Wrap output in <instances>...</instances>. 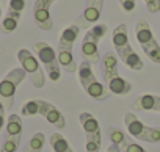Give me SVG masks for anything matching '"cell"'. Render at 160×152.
I'll list each match as a JSON object with an SVG mask.
<instances>
[{
	"label": "cell",
	"instance_id": "obj_27",
	"mask_svg": "<svg viewBox=\"0 0 160 152\" xmlns=\"http://www.w3.org/2000/svg\"><path fill=\"white\" fill-rule=\"evenodd\" d=\"M107 152H121V149H119V146H116V144H110L108 149H107Z\"/></svg>",
	"mask_w": 160,
	"mask_h": 152
},
{
	"label": "cell",
	"instance_id": "obj_20",
	"mask_svg": "<svg viewBox=\"0 0 160 152\" xmlns=\"http://www.w3.org/2000/svg\"><path fill=\"white\" fill-rule=\"evenodd\" d=\"M49 143H50V146H52L53 152H74V150H72V147L69 146L68 140H66L61 133H58V132H57V133H53V135H50Z\"/></svg>",
	"mask_w": 160,
	"mask_h": 152
},
{
	"label": "cell",
	"instance_id": "obj_25",
	"mask_svg": "<svg viewBox=\"0 0 160 152\" xmlns=\"http://www.w3.org/2000/svg\"><path fill=\"white\" fill-rule=\"evenodd\" d=\"M87 7L96 8V10L102 11V8H104V0H87Z\"/></svg>",
	"mask_w": 160,
	"mask_h": 152
},
{
	"label": "cell",
	"instance_id": "obj_24",
	"mask_svg": "<svg viewBox=\"0 0 160 152\" xmlns=\"http://www.w3.org/2000/svg\"><path fill=\"white\" fill-rule=\"evenodd\" d=\"M124 152H148L144 147H141L140 144H137V143H133V141H130L126 147H124Z\"/></svg>",
	"mask_w": 160,
	"mask_h": 152
},
{
	"label": "cell",
	"instance_id": "obj_1",
	"mask_svg": "<svg viewBox=\"0 0 160 152\" xmlns=\"http://www.w3.org/2000/svg\"><path fill=\"white\" fill-rule=\"evenodd\" d=\"M102 77L105 80V86L110 90V93L124 96L130 93L132 85L122 79L118 72V56L112 52H107L102 60Z\"/></svg>",
	"mask_w": 160,
	"mask_h": 152
},
{
	"label": "cell",
	"instance_id": "obj_7",
	"mask_svg": "<svg viewBox=\"0 0 160 152\" xmlns=\"http://www.w3.org/2000/svg\"><path fill=\"white\" fill-rule=\"evenodd\" d=\"M135 35H137V41L140 42L146 56L151 61L160 64V44L157 42V39H155V36H154V33L146 21H140L137 24Z\"/></svg>",
	"mask_w": 160,
	"mask_h": 152
},
{
	"label": "cell",
	"instance_id": "obj_11",
	"mask_svg": "<svg viewBox=\"0 0 160 152\" xmlns=\"http://www.w3.org/2000/svg\"><path fill=\"white\" fill-rule=\"evenodd\" d=\"M57 0H35L33 5V17L36 25L41 30H52L53 28V21L50 17V7Z\"/></svg>",
	"mask_w": 160,
	"mask_h": 152
},
{
	"label": "cell",
	"instance_id": "obj_26",
	"mask_svg": "<svg viewBox=\"0 0 160 152\" xmlns=\"http://www.w3.org/2000/svg\"><path fill=\"white\" fill-rule=\"evenodd\" d=\"M5 124H7V121H5V107H3L2 101H0V132H2Z\"/></svg>",
	"mask_w": 160,
	"mask_h": 152
},
{
	"label": "cell",
	"instance_id": "obj_18",
	"mask_svg": "<svg viewBox=\"0 0 160 152\" xmlns=\"http://www.w3.org/2000/svg\"><path fill=\"white\" fill-rule=\"evenodd\" d=\"M8 136H19L22 135V119L19 115H10L5 124Z\"/></svg>",
	"mask_w": 160,
	"mask_h": 152
},
{
	"label": "cell",
	"instance_id": "obj_3",
	"mask_svg": "<svg viewBox=\"0 0 160 152\" xmlns=\"http://www.w3.org/2000/svg\"><path fill=\"white\" fill-rule=\"evenodd\" d=\"M78 80H80V85H82L83 91L94 101H105L108 99L110 96V90L101 83L98 79H96V75L91 69V63L88 61H82L78 66Z\"/></svg>",
	"mask_w": 160,
	"mask_h": 152
},
{
	"label": "cell",
	"instance_id": "obj_23",
	"mask_svg": "<svg viewBox=\"0 0 160 152\" xmlns=\"http://www.w3.org/2000/svg\"><path fill=\"white\" fill-rule=\"evenodd\" d=\"M118 2L122 7V10L127 13H132L135 10V0H118Z\"/></svg>",
	"mask_w": 160,
	"mask_h": 152
},
{
	"label": "cell",
	"instance_id": "obj_6",
	"mask_svg": "<svg viewBox=\"0 0 160 152\" xmlns=\"http://www.w3.org/2000/svg\"><path fill=\"white\" fill-rule=\"evenodd\" d=\"M124 124L130 136H135L137 140H141L144 143H158L160 141V129L158 127H149L143 124L135 113L127 111L124 115Z\"/></svg>",
	"mask_w": 160,
	"mask_h": 152
},
{
	"label": "cell",
	"instance_id": "obj_22",
	"mask_svg": "<svg viewBox=\"0 0 160 152\" xmlns=\"http://www.w3.org/2000/svg\"><path fill=\"white\" fill-rule=\"evenodd\" d=\"M146 8L149 13H158L160 11V0H144Z\"/></svg>",
	"mask_w": 160,
	"mask_h": 152
},
{
	"label": "cell",
	"instance_id": "obj_9",
	"mask_svg": "<svg viewBox=\"0 0 160 152\" xmlns=\"http://www.w3.org/2000/svg\"><path fill=\"white\" fill-rule=\"evenodd\" d=\"M18 60H19L22 69L25 71V74L28 75L32 85L35 88H42L46 83V75L39 66V61L35 58V55L28 49H21L18 52Z\"/></svg>",
	"mask_w": 160,
	"mask_h": 152
},
{
	"label": "cell",
	"instance_id": "obj_21",
	"mask_svg": "<svg viewBox=\"0 0 160 152\" xmlns=\"http://www.w3.org/2000/svg\"><path fill=\"white\" fill-rule=\"evenodd\" d=\"M21 135L19 136H8L5 138L3 144H2V149H0V152H16L19 149V144H21Z\"/></svg>",
	"mask_w": 160,
	"mask_h": 152
},
{
	"label": "cell",
	"instance_id": "obj_2",
	"mask_svg": "<svg viewBox=\"0 0 160 152\" xmlns=\"http://www.w3.org/2000/svg\"><path fill=\"white\" fill-rule=\"evenodd\" d=\"M22 116H35V115H41L42 118H46L55 129L61 130L66 127V119L63 116V113L52 105L50 102H46L42 99H33L28 101L27 104H24L22 107Z\"/></svg>",
	"mask_w": 160,
	"mask_h": 152
},
{
	"label": "cell",
	"instance_id": "obj_15",
	"mask_svg": "<svg viewBox=\"0 0 160 152\" xmlns=\"http://www.w3.org/2000/svg\"><path fill=\"white\" fill-rule=\"evenodd\" d=\"M112 41H113V46H115L116 53L122 52L126 47L130 46V42H129V32H127V25L126 24H119V25H116L113 28Z\"/></svg>",
	"mask_w": 160,
	"mask_h": 152
},
{
	"label": "cell",
	"instance_id": "obj_16",
	"mask_svg": "<svg viewBox=\"0 0 160 152\" xmlns=\"http://www.w3.org/2000/svg\"><path fill=\"white\" fill-rule=\"evenodd\" d=\"M121 60H122V63L127 66V67H130L132 71H141L143 69V60L140 58V55L132 49V46H129V47H126L122 52H119V53H116Z\"/></svg>",
	"mask_w": 160,
	"mask_h": 152
},
{
	"label": "cell",
	"instance_id": "obj_29",
	"mask_svg": "<svg viewBox=\"0 0 160 152\" xmlns=\"http://www.w3.org/2000/svg\"><path fill=\"white\" fill-rule=\"evenodd\" d=\"M24 152H28V150H27V149H25V150H24Z\"/></svg>",
	"mask_w": 160,
	"mask_h": 152
},
{
	"label": "cell",
	"instance_id": "obj_28",
	"mask_svg": "<svg viewBox=\"0 0 160 152\" xmlns=\"http://www.w3.org/2000/svg\"><path fill=\"white\" fill-rule=\"evenodd\" d=\"M0 16H2V7H0Z\"/></svg>",
	"mask_w": 160,
	"mask_h": 152
},
{
	"label": "cell",
	"instance_id": "obj_19",
	"mask_svg": "<svg viewBox=\"0 0 160 152\" xmlns=\"http://www.w3.org/2000/svg\"><path fill=\"white\" fill-rule=\"evenodd\" d=\"M108 136H110V140H112V144L119 146V149H124V147L132 141L130 136H127L126 132H122V130L118 129V127H110V129H108Z\"/></svg>",
	"mask_w": 160,
	"mask_h": 152
},
{
	"label": "cell",
	"instance_id": "obj_13",
	"mask_svg": "<svg viewBox=\"0 0 160 152\" xmlns=\"http://www.w3.org/2000/svg\"><path fill=\"white\" fill-rule=\"evenodd\" d=\"M133 108L137 111H157L160 113V96L155 94H143L135 99Z\"/></svg>",
	"mask_w": 160,
	"mask_h": 152
},
{
	"label": "cell",
	"instance_id": "obj_4",
	"mask_svg": "<svg viewBox=\"0 0 160 152\" xmlns=\"http://www.w3.org/2000/svg\"><path fill=\"white\" fill-rule=\"evenodd\" d=\"M108 27L105 24H98L94 27H91L83 39H82V46H80V50H82V56L85 58V61L88 63H98L99 61V42L101 39L107 35Z\"/></svg>",
	"mask_w": 160,
	"mask_h": 152
},
{
	"label": "cell",
	"instance_id": "obj_8",
	"mask_svg": "<svg viewBox=\"0 0 160 152\" xmlns=\"http://www.w3.org/2000/svg\"><path fill=\"white\" fill-rule=\"evenodd\" d=\"M35 53L38 56V61H41L47 71V77L52 82H58L61 79V71H60V63L57 58V52L53 47L47 42H36L35 44Z\"/></svg>",
	"mask_w": 160,
	"mask_h": 152
},
{
	"label": "cell",
	"instance_id": "obj_10",
	"mask_svg": "<svg viewBox=\"0 0 160 152\" xmlns=\"http://www.w3.org/2000/svg\"><path fill=\"white\" fill-rule=\"evenodd\" d=\"M78 119H80V124H82V129L85 132L87 152H99L101 150V127H99L98 119L88 111L80 113Z\"/></svg>",
	"mask_w": 160,
	"mask_h": 152
},
{
	"label": "cell",
	"instance_id": "obj_14",
	"mask_svg": "<svg viewBox=\"0 0 160 152\" xmlns=\"http://www.w3.org/2000/svg\"><path fill=\"white\" fill-rule=\"evenodd\" d=\"M80 33V27L78 25H69L63 30L60 41H58V50H72L74 42L77 41Z\"/></svg>",
	"mask_w": 160,
	"mask_h": 152
},
{
	"label": "cell",
	"instance_id": "obj_12",
	"mask_svg": "<svg viewBox=\"0 0 160 152\" xmlns=\"http://www.w3.org/2000/svg\"><path fill=\"white\" fill-rule=\"evenodd\" d=\"M24 8H25V0H10L7 16H5L3 22H2L3 33H11V32H14L18 28Z\"/></svg>",
	"mask_w": 160,
	"mask_h": 152
},
{
	"label": "cell",
	"instance_id": "obj_17",
	"mask_svg": "<svg viewBox=\"0 0 160 152\" xmlns=\"http://www.w3.org/2000/svg\"><path fill=\"white\" fill-rule=\"evenodd\" d=\"M57 58H58V63H60V67H63L66 72H75L78 67L74 61V55H72V50H58L57 52Z\"/></svg>",
	"mask_w": 160,
	"mask_h": 152
},
{
	"label": "cell",
	"instance_id": "obj_5",
	"mask_svg": "<svg viewBox=\"0 0 160 152\" xmlns=\"http://www.w3.org/2000/svg\"><path fill=\"white\" fill-rule=\"evenodd\" d=\"M25 77H27V74L22 67H14L5 75L3 80L0 82V101H2V104L7 110H10L13 107L16 90L24 82Z\"/></svg>",
	"mask_w": 160,
	"mask_h": 152
}]
</instances>
